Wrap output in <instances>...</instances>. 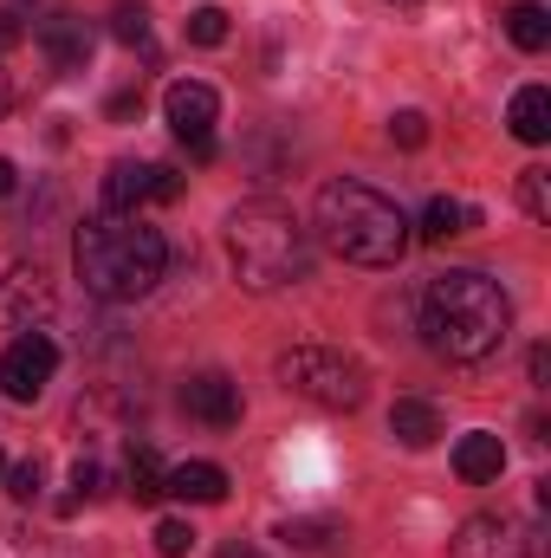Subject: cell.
<instances>
[{
    "label": "cell",
    "mask_w": 551,
    "mask_h": 558,
    "mask_svg": "<svg viewBox=\"0 0 551 558\" xmlns=\"http://www.w3.org/2000/svg\"><path fill=\"white\" fill-rule=\"evenodd\" d=\"M421 331L441 357L454 364H480L506 344L513 331V305L500 292V279H487L480 267H454V274H434L421 292Z\"/></svg>",
    "instance_id": "obj_1"
},
{
    "label": "cell",
    "mask_w": 551,
    "mask_h": 558,
    "mask_svg": "<svg viewBox=\"0 0 551 558\" xmlns=\"http://www.w3.org/2000/svg\"><path fill=\"white\" fill-rule=\"evenodd\" d=\"M72 267H78L91 299L131 305L143 292H156V279L169 274V241L156 228H143L137 215H98V221L78 228Z\"/></svg>",
    "instance_id": "obj_2"
},
{
    "label": "cell",
    "mask_w": 551,
    "mask_h": 558,
    "mask_svg": "<svg viewBox=\"0 0 551 558\" xmlns=\"http://www.w3.org/2000/svg\"><path fill=\"white\" fill-rule=\"evenodd\" d=\"M318 234L338 260L351 267H396L409 254V221L390 195H377L370 182H325L318 189Z\"/></svg>",
    "instance_id": "obj_3"
},
{
    "label": "cell",
    "mask_w": 551,
    "mask_h": 558,
    "mask_svg": "<svg viewBox=\"0 0 551 558\" xmlns=\"http://www.w3.org/2000/svg\"><path fill=\"white\" fill-rule=\"evenodd\" d=\"M228 254H234L241 286H254V292H273V286L311 274V241H305L298 215L279 202H241L228 215Z\"/></svg>",
    "instance_id": "obj_4"
},
{
    "label": "cell",
    "mask_w": 551,
    "mask_h": 558,
    "mask_svg": "<svg viewBox=\"0 0 551 558\" xmlns=\"http://www.w3.org/2000/svg\"><path fill=\"white\" fill-rule=\"evenodd\" d=\"M279 384H285L292 397L318 403V410H357L364 390H370V371H364L357 357L331 351V344H292V351L279 357Z\"/></svg>",
    "instance_id": "obj_5"
},
{
    "label": "cell",
    "mask_w": 551,
    "mask_h": 558,
    "mask_svg": "<svg viewBox=\"0 0 551 558\" xmlns=\"http://www.w3.org/2000/svg\"><path fill=\"white\" fill-rule=\"evenodd\" d=\"M52 371H59V344L46 331H20L7 344V357H0V390L13 403H39V390L52 384Z\"/></svg>",
    "instance_id": "obj_6"
},
{
    "label": "cell",
    "mask_w": 551,
    "mask_h": 558,
    "mask_svg": "<svg viewBox=\"0 0 551 558\" xmlns=\"http://www.w3.org/2000/svg\"><path fill=\"white\" fill-rule=\"evenodd\" d=\"M182 175L162 162H111L105 175V215H137L143 202H175Z\"/></svg>",
    "instance_id": "obj_7"
},
{
    "label": "cell",
    "mask_w": 551,
    "mask_h": 558,
    "mask_svg": "<svg viewBox=\"0 0 551 558\" xmlns=\"http://www.w3.org/2000/svg\"><path fill=\"white\" fill-rule=\"evenodd\" d=\"M59 292H52V274L46 267H7L0 279V325L7 331H39L52 318Z\"/></svg>",
    "instance_id": "obj_8"
},
{
    "label": "cell",
    "mask_w": 551,
    "mask_h": 558,
    "mask_svg": "<svg viewBox=\"0 0 551 558\" xmlns=\"http://www.w3.org/2000/svg\"><path fill=\"white\" fill-rule=\"evenodd\" d=\"M162 118H169V131L188 143H215V118H221V98L201 85V78H175L169 85V98H162Z\"/></svg>",
    "instance_id": "obj_9"
},
{
    "label": "cell",
    "mask_w": 551,
    "mask_h": 558,
    "mask_svg": "<svg viewBox=\"0 0 551 558\" xmlns=\"http://www.w3.org/2000/svg\"><path fill=\"white\" fill-rule=\"evenodd\" d=\"M454 558H532L526 553V539H519V526L513 520H500V513H474V520H461V533H454Z\"/></svg>",
    "instance_id": "obj_10"
},
{
    "label": "cell",
    "mask_w": 551,
    "mask_h": 558,
    "mask_svg": "<svg viewBox=\"0 0 551 558\" xmlns=\"http://www.w3.org/2000/svg\"><path fill=\"white\" fill-rule=\"evenodd\" d=\"M182 410L195 422H208V428H234L241 422V384L221 377V371H201V377L182 384Z\"/></svg>",
    "instance_id": "obj_11"
},
{
    "label": "cell",
    "mask_w": 551,
    "mask_h": 558,
    "mask_svg": "<svg viewBox=\"0 0 551 558\" xmlns=\"http://www.w3.org/2000/svg\"><path fill=\"white\" fill-rule=\"evenodd\" d=\"M39 52L52 59V72H85L91 65V26L72 20V13H59V20L39 26Z\"/></svg>",
    "instance_id": "obj_12"
},
{
    "label": "cell",
    "mask_w": 551,
    "mask_h": 558,
    "mask_svg": "<svg viewBox=\"0 0 551 558\" xmlns=\"http://www.w3.org/2000/svg\"><path fill=\"white\" fill-rule=\"evenodd\" d=\"M454 474H461L467 487L500 481V474H506V441H500V435H487V428L461 435V441H454Z\"/></svg>",
    "instance_id": "obj_13"
},
{
    "label": "cell",
    "mask_w": 551,
    "mask_h": 558,
    "mask_svg": "<svg viewBox=\"0 0 551 558\" xmlns=\"http://www.w3.org/2000/svg\"><path fill=\"white\" fill-rule=\"evenodd\" d=\"M162 494L195 500V507H221V500H228V474H221L215 461H182V468L162 474Z\"/></svg>",
    "instance_id": "obj_14"
},
{
    "label": "cell",
    "mask_w": 551,
    "mask_h": 558,
    "mask_svg": "<svg viewBox=\"0 0 551 558\" xmlns=\"http://www.w3.org/2000/svg\"><path fill=\"white\" fill-rule=\"evenodd\" d=\"M506 124H513V137H519V143H546V137H551V92H546V85H526V92H513V111H506Z\"/></svg>",
    "instance_id": "obj_15"
},
{
    "label": "cell",
    "mask_w": 551,
    "mask_h": 558,
    "mask_svg": "<svg viewBox=\"0 0 551 558\" xmlns=\"http://www.w3.org/2000/svg\"><path fill=\"white\" fill-rule=\"evenodd\" d=\"M390 435H396L403 448H428V441L441 435V416H434V403H421V397H403V403L390 410Z\"/></svg>",
    "instance_id": "obj_16"
},
{
    "label": "cell",
    "mask_w": 551,
    "mask_h": 558,
    "mask_svg": "<svg viewBox=\"0 0 551 558\" xmlns=\"http://www.w3.org/2000/svg\"><path fill=\"white\" fill-rule=\"evenodd\" d=\"M506 33H513L519 52H546L551 46V13L539 0H519V7H506Z\"/></svg>",
    "instance_id": "obj_17"
},
{
    "label": "cell",
    "mask_w": 551,
    "mask_h": 558,
    "mask_svg": "<svg viewBox=\"0 0 551 558\" xmlns=\"http://www.w3.org/2000/svg\"><path fill=\"white\" fill-rule=\"evenodd\" d=\"M480 215L467 208V202H454V195H434L428 202V215H421V241H454V234H467Z\"/></svg>",
    "instance_id": "obj_18"
},
{
    "label": "cell",
    "mask_w": 551,
    "mask_h": 558,
    "mask_svg": "<svg viewBox=\"0 0 551 558\" xmlns=\"http://www.w3.org/2000/svg\"><path fill=\"white\" fill-rule=\"evenodd\" d=\"M162 461H156V448H131V500L137 507H156L162 500Z\"/></svg>",
    "instance_id": "obj_19"
},
{
    "label": "cell",
    "mask_w": 551,
    "mask_h": 558,
    "mask_svg": "<svg viewBox=\"0 0 551 558\" xmlns=\"http://www.w3.org/2000/svg\"><path fill=\"white\" fill-rule=\"evenodd\" d=\"M519 208L532 215V221H551V169H519Z\"/></svg>",
    "instance_id": "obj_20"
},
{
    "label": "cell",
    "mask_w": 551,
    "mask_h": 558,
    "mask_svg": "<svg viewBox=\"0 0 551 558\" xmlns=\"http://www.w3.org/2000/svg\"><path fill=\"white\" fill-rule=\"evenodd\" d=\"M111 33H118L124 46H149V7H143V0H118Z\"/></svg>",
    "instance_id": "obj_21"
},
{
    "label": "cell",
    "mask_w": 551,
    "mask_h": 558,
    "mask_svg": "<svg viewBox=\"0 0 551 558\" xmlns=\"http://www.w3.org/2000/svg\"><path fill=\"white\" fill-rule=\"evenodd\" d=\"M188 39H195V46H221V39H228V13H221V7H195V13H188Z\"/></svg>",
    "instance_id": "obj_22"
},
{
    "label": "cell",
    "mask_w": 551,
    "mask_h": 558,
    "mask_svg": "<svg viewBox=\"0 0 551 558\" xmlns=\"http://www.w3.org/2000/svg\"><path fill=\"white\" fill-rule=\"evenodd\" d=\"M156 553H162V558H188V553H195V526L162 520V526H156Z\"/></svg>",
    "instance_id": "obj_23"
},
{
    "label": "cell",
    "mask_w": 551,
    "mask_h": 558,
    "mask_svg": "<svg viewBox=\"0 0 551 558\" xmlns=\"http://www.w3.org/2000/svg\"><path fill=\"white\" fill-rule=\"evenodd\" d=\"M39 487H46V468H39V461L7 468V494H13V500H39Z\"/></svg>",
    "instance_id": "obj_24"
},
{
    "label": "cell",
    "mask_w": 551,
    "mask_h": 558,
    "mask_svg": "<svg viewBox=\"0 0 551 558\" xmlns=\"http://www.w3.org/2000/svg\"><path fill=\"white\" fill-rule=\"evenodd\" d=\"M325 533H331L325 520H285V526H279V539H285V546H298V553H311V546H325Z\"/></svg>",
    "instance_id": "obj_25"
},
{
    "label": "cell",
    "mask_w": 551,
    "mask_h": 558,
    "mask_svg": "<svg viewBox=\"0 0 551 558\" xmlns=\"http://www.w3.org/2000/svg\"><path fill=\"white\" fill-rule=\"evenodd\" d=\"M390 137L403 143V149H421V143H428V118H421V111H396V118H390Z\"/></svg>",
    "instance_id": "obj_26"
},
{
    "label": "cell",
    "mask_w": 551,
    "mask_h": 558,
    "mask_svg": "<svg viewBox=\"0 0 551 558\" xmlns=\"http://www.w3.org/2000/svg\"><path fill=\"white\" fill-rule=\"evenodd\" d=\"M105 118H111V124H131V118H143V92H118V98L105 105Z\"/></svg>",
    "instance_id": "obj_27"
},
{
    "label": "cell",
    "mask_w": 551,
    "mask_h": 558,
    "mask_svg": "<svg viewBox=\"0 0 551 558\" xmlns=\"http://www.w3.org/2000/svg\"><path fill=\"white\" fill-rule=\"evenodd\" d=\"M98 481H105V474H98V461H78V468H72V487H78L85 500L98 494Z\"/></svg>",
    "instance_id": "obj_28"
},
{
    "label": "cell",
    "mask_w": 551,
    "mask_h": 558,
    "mask_svg": "<svg viewBox=\"0 0 551 558\" xmlns=\"http://www.w3.org/2000/svg\"><path fill=\"white\" fill-rule=\"evenodd\" d=\"M526 371H532V384H546V377H551V351H546V344L526 357Z\"/></svg>",
    "instance_id": "obj_29"
},
{
    "label": "cell",
    "mask_w": 551,
    "mask_h": 558,
    "mask_svg": "<svg viewBox=\"0 0 551 558\" xmlns=\"http://www.w3.org/2000/svg\"><path fill=\"white\" fill-rule=\"evenodd\" d=\"M0 195H13V162L0 156Z\"/></svg>",
    "instance_id": "obj_30"
},
{
    "label": "cell",
    "mask_w": 551,
    "mask_h": 558,
    "mask_svg": "<svg viewBox=\"0 0 551 558\" xmlns=\"http://www.w3.org/2000/svg\"><path fill=\"white\" fill-rule=\"evenodd\" d=\"M13 105V78H7V65H0V111Z\"/></svg>",
    "instance_id": "obj_31"
},
{
    "label": "cell",
    "mask_w": 551,
    "mask_h": 558,
    "mask_svg": "<svg viewBox=\"0 0 551 558\" xmlns=\"http://www.w3.org/2000/svg\"><path fill=\"white\" fill-rule=\"evenodd\" d=\"M221 558H260V553H254V546H228Z\"/></svg>",
    "instance_id": "obj_32"
},
{
    "label": "cell",
    "mask_w": 551,
    "mask_h": 558,
    "mask_svg": "<svg viewBox=\"0 0 551 558\" xmlns=\"http://www.w3.org/2000/svg\"><path fill=\"white\" fill-rule=\"evenodd\" d=\"M0 474H7V454H0Z\"/></svg>",
    "instance_id": "obj_33"
},
{
    "label": "cell",
    "mask_w": 551,
    "mask_h": 558,
    "mask_svg": "<svg viewBox=\"0 0 551 558\" xmlns=\"http://www.w3.org/2000/svg\"><path fill=\"white\" fill-rule=\"evenodd\" d=\"M403 7H409V0H403Z\"/></svg>",
    "instance_id": "obj_34"
}]
</instances>
